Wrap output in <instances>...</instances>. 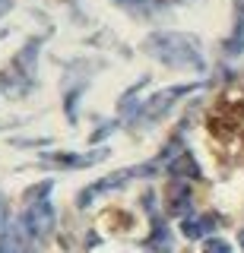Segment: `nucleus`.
I'll return each instance as SVG.
<instances>
[{"instance_id": "7ed1b4c3", "label": "nucleus", "mask_w": 244, "mask_h": 253, "mask_svg": "<svg viewBox=\"0 0 244 253\" xmlns=\"http://www.w3.org/2000/svg\"><path fill=\"white\" fill-rule=\"evenodd\" d=\"M162 165L159 162H149V165H137V168H124V171H114V174H108V177H101V180H96L92 187H86L83 193H80V206L86 209L96 196H101V193H108V190H117V187H124L127 180H133V177H152L155 171H159Z\"/></svg>"}, {"instance_id": "9b49d317", "label": "nucleus", "mask_w": 244, "mask_h": 253, "mask_svg": "<svg viewBox=\"0 0 244 253\" xmlns=\"http://www.w3.org/2000/svg\"><path fill=\"white\" fill-rule=\"evenodd\" d=\"M146 247L152 253H171V231L162 218L152 215V237H146Z\"/></svg>"}, {"instance_id": "f257e3e1", "label": "nucleus", "mask_w": 244, "mask_h": 253, "mask_svg": "<svg viewBox=\"0 0 244 253\" xmlns=\"http://www.w3.org/2000/svg\"><path fill=\"white\" fill-rule=\"evenodd\" d=\"M143 51L149 57H155L159 63L175 67V70H194V73L206 70L200 42L194 35H187V32H152L143 42Z\"/></svg>"}, {"instance_id": "f8f14e48", "label": "nucleus", "mask_w": 244, "mask_h": 253, "mask_svg": "<svg viewBox=\"0 0 244 253\" xmlns=\"http://www.w3.org/2000/svg\"><path fill=\"white\" fill-rule=\"evenodd\" d=\"M117 3H121L124 10H130L133 16H140V19H149V16L159 10V6H155L152 0H117Z\"/></svg>"}, {"instance_id": "20e7f679", "label": "nucleus", "mask_w": 244, "mask_h": 253, "mask_svg": "<svg viewBox=\"0 0 244 253\" xmlns=\"http://www.w3.org/2000/svg\"><path fill=\"white\" fill-rule=\"evenodd\" d=\"M19 221L26 225V231H29V237H32V241H42V237H48L51 228H54V206H51L48 200L29 203Z\"/></svg>"}, {"instance_id": "f3484780", "label": "nucleus", "mask_w": 244, "mask_h": 253, "mask_svg": "<svg viewBox=\"0 0 244 253\" xmlns=\"http://www.w3.org/2000/svg\"><path fill=\"white\" fill-rule=\"evenodd\" d=\"M152 3H155V6H159V10H162V6H171V3H181V0H152Z\"/></svg>"}, {"instance_id": "ddd939ff", "label": "nucleus", "mask_w": 244, "mask_h": 253, "mask_svg": "<svg viewBox=\"0 0 244 253\" xmlns=\"http://www.w3.org/2000/svg\"><path fill=\"white\" fill-rule=\"evenodd\" d=\"M48 193H51V180H45V184L26 190V206H29V203H38V200H48Z\"/></svg>"}, {"instance_id": "423d86ee", "label": "nucleus", "mask_w": 244, "mask_h": 253, "mask_svg": "<svg viewBox=\"0 0 244 253\" xmlns=\"http://www.w3.org/2000/svg\"><path fill=\"white\" fill-rule=\"evenodd\" d=\"M29 250V231L22 221H10L0 231V253H26Z\"/></svg>"}, {"instance_id": "f03ea898", "label": "nucleus", "mask_w": 244, "mask_h": 253, "mask_svg": "<svg viewBox=\"0 0 244 253\" xmlns=\"http://www.w3.org/2000/svg\"><path fill=\"white\" fill-rule=\"evenodd\" d=\"M196 85L194 83H187V85H168V89H162V92H155L149 101H143L137 111V117H133L130 124H140V126H149V124H155V121H162L165 114L171 111V105H175L178 98H184L187 92H194Z\"/></svg>"}, {"instance_id": "39448f33", "label": "nucleus", "mask_w": 244, "mask_h": 253, "mask_svg": "<svg viewBox=\"0 0 244 253\" xmlns=\"http://www.w3.org/2000/svg\"><path fill=\"white\" fill-rule=\"evenodd\" d=\"M105 155H108V149H96V152H86V155L54 152V155H42V165H54V168H89V165L101 162Z\"/></svg>"}, {"instance_id": "2eb2a0df", "label": "nucleus", "mask_w": 244, "mask_h": 253, "mask_svg": "<svg viewBox=\"0 0 244 253\" xmlns=\"http://www.w3.org/2000/svg\"><path fill=\"white\" fill-rule=\"evenodd\" d=\"M114 126H117V124H105V126H101V130H96V133H92V142H98V139H105V136H108V133H111V130H114Z\"/></svg>"}, {"instance_id": "dca6fc26", "label": "nucleus", "mask_w": 244, "mask_h": 253, "mask_svg": "<svg viewBox=\"0 0 244 253\" xmlns=\"http://www.w3.org/2000/svg\"><path fill=\"white\" fill-rule=\"evenodd\" d=\"M6 221V200H3V193H0V225Z\"/></svg>"}, {"instance_id": "a211bd4d", "label": "nucleus", "mask_w": 244, "mask_h": 253, "mask_svg": "<svg viewBox=\"0 0 244 253\" xmlns=\"http://www.w3.org/2000/svg\"><path fill=\"white\" fill-rule=\"evenodd\" d=\"M6 10H10V0H0V16H3Z\"/></svg>"}, {"instance_id": "6e6552de", "label": "nucleus", "mask_w": 244, "mask_h": 253, "mask_svg": "<svg viewBox=\"0 0 244 253\" xmlns=\"http://www.w3.org/2000/svg\"><path fill=\"white\" fill-rule=\"evenodd\" d=\"M165 200H168L171 215H187V209H191V184L175 180V184L168 187V193H165Z\"/></svg>"}, {"instance_id": "6ab92c4d", "label": "nucleus", "mask_w": 244, "mask_h": 253, "mask_svg": "<svg viewBox=\"0 0 244 253\" xmlns=\"http://www.w3.org/2000/svg\"><path fill=\"white\" fill-rule=\"evenodd\" d=\"M238 244H241V250H244V228H241V234H238Z\"/></svg>"}, {"instance_id": "9d476101", "label": "nucleus", "mask_w": 244, "mask_h": 253, "mask_svg": "<svg viewBox=\"0 0 244 253\" xmlns=\"http://www.w3.org/2000/svg\"><path fill=\"white\" fill-rule=\"evenodd\" d=\"M241 51H244V0H235V32L225 42V54L238 57Z\"/></svg>"}, {"instance_id": "4468645a", "label": "nucleus", "mask_w": 244, "mask_h": 253, "mask_svg": "<svg viewBox=\"0 0 244 253\" xmlns=\"http://www.w3.org/2000/svg\"><path fill=\"white\" fill-rule=\"evenodd\" d=\"M203 253H232V247H228L222 237H209V241L203 244Z\"/></svg>"}, {"instance_id": "0eeeda50", "label": "nucleus", "mask_w": 244, "mask_h": 253, "mask_svg": "<svg viewBox=\"0 0 244 253\" xmlns=\"http://www.w3.org/2000/svg\"><path fill=\"white\" fill-rule=\"evenodd\" d=\"M168 174L175 180H200L203 177V171H200V165H196V158L191 155V152H184V149H181L178 155H171L168 158Z\"/></svg>"}, {"instance_id": "1a4fd4ad", "label": "nucleus", "mask_w": 244, "mask_h": 253, "mask_svg": "<svg viewBox=\"0 0 244 253\" xmlns=\"http://www.w3.org/2000/svg\"><path fill=\"white\" fill-rule=\"evenodd\" d=\"M216 225H219L216 215H184V221H181V234L196 241V237H203V234H212Z\"/></svg>"}]
</instances>
